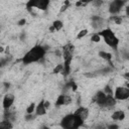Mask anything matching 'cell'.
<instances>
[{"label":"cell","mask_w":129,"mask_h":129,"mask_svg":"<svg viewBox=\"0 0 129 129\" xmlns=\"http://www.w3.org/2000/svg\"><path fill=\"white\" fill-rule=\"evenodd\" d=\"M36 117V115H32V114H27L26 116H25V119L26 120H33L34 118Z\"/></svg>","instance_id":"cell-23"},{"label":"cell","mask_w":129,"mask_h":129,"mask_svg":"<svg viewBox=\"0 0 129 129\" xmlns=\"http://www.w3.org/2000/svg\"><path fill=\"white\" fill-rule=\"evenodd\" d=\"M72 102V98L68 95H59L55 101V106L56 107H59V106H62V105H69L71 104Z\"/></svg>","instance_id":"cell-9"},{"label":"cell","mask_w":129,"mask_h":129,"mask_svg":"<svg viewBox=\"0 0 129 129\" xmlns=\"http://www.w3.org/2000/svg\"><path fill=\"white\" fill-rule=\"evenodd\" d=\"M100 40H101V36H100L98 33L92 34V36H91V41H93V42H99Z\"/></svg>","instance_id":"cell-18"},{"label":"cell","mask_w":129,"mask_h":129,"mask_svg":"<svg viewBox=\"0 0 129 129\" xmlns=\"http://www.w3.org/2000/svg\"><path fill=\"white\" fill-rule=\"evenodd\" d=\"M125 129H128V128H125Z\"/></svg>","instance_id":"cell-29"},{"label":"cell","mask_w":129,"mask_h":129,"mask_svg":"<svg viewBox=\"0 0 129 129\" xmlns=\"http://www.w3.org/2000/svg\"><path fill=\"white\" fill-rule=\"evenodd\" d=\"M70 6V2L69 1H64V4L61 6V9H60V12H63L68 7Z\"/></svg>","instance_id":"cell-21"},{"label":"cell","mask_w":129,"mask_h":129,"mask_svg":"<svg viewBox=\"0 0 129 129\" xmlns=\"http://www.w3.org/2000/svg\"><path fill=\"white\" fill-rule=\"evenodd\" d=\"M111 20H113L116 24H121L122 23V18L120 16H112L111 17Z\"/></svg>","instance_id":"cell-19"},{"label":"cell","mask_w":129,"mask_h":129,"mask_svg":"<svg viewBox=\"0 0 129 129\" xmlns=\"http://www.w3.org/2000/svg\"><path fill=\"white\" fill-rule=\"evenodd\" d=\"M35 111V104L31 103L27 108H26V114H32Z\"/></svg>","instance_id":"cell-16"},{"label":"cell","mask_w":129,"mask_h":129,"mask_svg":"<svg viewBox=\"0 0 129 129\" xmlns=\"http://www.w3.org/2000/svg\"><path fill=\"white\" fill-rule=\"evenodd\" d=\"M4 51V47L3 46H0V52H3Z\"/></svg>","instance_id":"cell-28"},{"label":"cell","mask_w":129,"mask_h":129,"mask_svg":"<svg viewBox=\"0 0 129 129\" xmlns=\"http://www.w3.org/2000/svg\"><path fill=\"white\" fill-rule=\"evenodd\" d=\"M98 34L103 37L104 41L106 42V44L108 46H110L111 48L117 50L118 45H119V38L116 36V34L114 33V31L111 28L102 29Z\"/></svg>","instance_id":"cell-3"},{"label":"cell","mask_w":129,"mask_h":129,"mask_svg":"<svg viewBox=\"0 0 129 129\" xmlns=\"http://www.w3.org/2000/svg\"><path fill=\"white\" fill-rule=\"evenodd\" d=\"M106 99H107V95L103 92V91H98L94 97V101L97 105L101 106V107H104L105 106V102H106Z\"/></svg>","instance_id":"cell-8"},{"label":"cell","mask_w":129,"mask_h":129,"mask_svg":"<svg viewBox=\"0 0 129 129\" xmlns=\"http://www.w3.org/2000/svg\"><path fill=\"white\" fill-rule=\"evenodd\" d=\"M49 106H50V103H49L48 101H44V107H45L46 110L49 108Z\"/></svg>","instance_id":"cell-25"},{"label":"cell","mask_w":129,"mask_h":129,"mask_svg":"<svg viewBox=\"0 0 129 129\" xmlns=\"http://www.w3.org/2000/svg\"><path fill=\"white\" fill-rule=\"evenodd\" d=\"M61 71H62V64H57L54 69H53V73L54 74H58V73H61Z\"/></svg>","instance_id":"cell-20"},{"label":"cell","mask_w":129,"mask_h":129,"mask_svg":"<svg viewBox=\"0 0 129 129\" xmlns=\"http://www.w3.org/2000/svg\"><path fill=\"white\" fill-rule=\"evenodd\" d=\"M84 120L81 119L75 113L66 115L60 121V127L62 129H79L83 126Z\"/></svg>","instance_id":"cell-2"},{"label":"cell","mask_w":129,"mask_h":129,"mask_svg":"<svg viewBox=\"0 0 129 129\" xmlns=\"http://www.w3.org/2000/svg\"><path fill=\"white\" fill-rule=\"evenodd\" d=\"M114 99L116 101H125L129 98V89L128 87H117L114 93Z\"/></svg>","instance_id":"cell-5"},{"label":"cell","mask_w":129,"mask_h":129,"mask_svg":"<svg viewBox=\"0 0 129 129\" xmlns=\"http://www.w3.org/2000/svg\"><path fill=\"white\" fill-rule=\"evenodd\" d=\"M49 6V1L48 0H30L26 3V8L28 11L31 12L32 8H37L40 10H46L47 7Z\"/></svg>","instance_id":"cell-4"},{"label":"cell","mask_w":129,"mask_h":129,"mask_svg":"<svg viewBox=\"0 0 129 129\" xmlns=\"http://www.w3.org/2000/svg\"><path fill=\"white\" fill-rule=\"evenodd\" d=\"M118 128H119V126H118L117 124H115V123L106 126V129H118Z\"/></svg>","instance_id":"cell-22"},{"label":"cell","mask_w":129,"mask_h":129,"mask_svg":"<svg viewBox=\"0 0 129 129\" xmlns=\"http://www.w3.org/2000/svg\"><path fill=\"white\" fill-rule=\"evenodd\" d=\"M45 52H46V50L42 45H34L23 55L21 60L24 64L36 62V61H39L40 59H42L44 57Z\"/></svg>","instance_id":"cell-1"},{"label":"cell","mask_w":129,"mask_h":129,"mask_svg":"<svg viewBox=\"0 0 129 129\" xmlns=\"http://www.w3.org/2000/svg\"><path fill=\"white\" fill-rule=\"evenodd\" d=\"M14 100H15V97L13 94H5V96L3 97V101H2V106H3V109L6 111V110H9L10 107L13 105L14 103Z\"/></svg>","instance_id":"cell-7"},{"label":"cell","mask_w":129,"mask_h":129,"mask_svg":"<svg viewBox=\"0 0 129 129\" xmlns=\"http://www.w3.org/2000/svg\"><path fill=\"white\" fill-rule=\"evenodd\" d=\"M125 4V1L123 0H114L110 3L109 5V12L111 14H117L121 11V9L123 8Z\"/></svg>","instance_id":"cell-6"},{"label":"cell","mask_w":129,"mask_h":129,"mask_svg":"<svg viewBox=\"0 0 129 129\" xmlns=\"http://www.w3.org/2000/svg\"><path fill=\"white\" fill-rule=\"evenodd\" d=\"M112 119L116 120V121H123L125 119V113L123 111H121V110L115 111L112 114Z\"/></svg>","instance_id":"cell-12"},{"label":"cell","mask_w":129,"mask_h":129,"mask_svg":"<svg viewBox=\"0 0 129 129\" xmlns=\"http://www.w3.org/2000/svg\"><path fill=\"white\" fill-rule=\"evenodd\" d=\"M82 5H85V3H83L82 1H78V2L76 3V6H78V7H80V6H82Z\"/></svg>","instance_id":"cell-26"},{"label":"cell","mask_w":129,"mask_h":129,"mask_svg":"<svg viewBox=\"0 0 129 129\" xmlns=\"http://www.w3.org/2000/svg\"><path fill=\"white\" fill-rule=\"evenodd\" d=\"M62 26H63V24H62V22L60 20H54L53 23H52V28L54 30H56V31L60 30L62 28Z\"/></svg>","instance_id":"cell-15"},{"label":"cell","mask_w":129,"mask_h":129,"mask_svg":"<svg viewBox=\"0 0 129 129\" xmlns=\"http://www.w3.org/2000/svg\"><path fill=\"white\" fill-rule=\"evenodd\" d=\"M99 56L102 57V58H104L105 60L109 61L110 63H111V61H112V54L109 53V52H107V51H100V52H99Z\"/></svg>","instance_id":"cell-14"},{"label":"cell","mask_w":129,"mask_h":129,"mask_svg":"<svg viewBox=\"0 0 129 129\" xmlns=\"http://www.w3.org/2000/svg\"><path fill=\"white\" fill-rule=\"evenodd\" d=\"M0 129H12V123L8 119L0 121Z\"/></svg>","instance_id":"cell-13"},{"label":"cell","mask_w":129,"mask_h":129,"mask_svg":"<svg viewBox=\"0 0 129 129\" xmlns=\"http://www.w3.org/2000/svg\"><path fill=\"white\" fill-rule=\"evenodd\" d=\"M46 114V109L44 107V100H41L38 105L35 107V115L36 116H43Z\"/></svg>","instance_id":"cell-11"},{"label":"cell","mask_w":129,"mask_h":129,"mask_svg":"<svg viewBox=\"0 0 129 129\" xmlns=\"http://www.w3.org/2000/svg\"><path fill=\"white\" fill-rule=\"evenodd\" d=\"M25 23H26V20H25L24 18H22V19H20V20H19V21L17 22V24H18V25H20V26H21V25H24Z\"/></svg>","instance_id":"cell-24"},{"label":"cell","mask_w":129,"mask_h":129,"mask_svg":"<svg viewBox=\"0 0 129 129\" xmlns=\"http://www.w3.org/2000/svg\"><path fill=\"white\" fill-rule=\"evenodd\" d=\"M88 34V29H82L79 33H78V35H77V39H81V38H83L84 36H86Z\"/></svg>","instance_id":"cell-17"},{"label":"cell","mask_w":129,"mask_h":129,"mask_svg":"<svg viewBox=\"0 0 129 129\" xmlns=\"http://www.w3.org/2000/svg\"><path fill=\"white\" fill-rule=\"evenodd\" d=\"M39 129H49V127H47V126H41Z\"/></svg>","instance_id":"cell-27"},{"label":"cell","mask_w":129,"mask_h":129,"mask_svg":"<svg viewBox=\"0 0 129 129\" xmlns=\"http://www.w3.org/2000/svg\"><path fill=\"white\" fill-rule=\"evenodd\" d=\"M74 113L76 115H78L81 119H83L85 121L88 118V116H89V109L88 108H85V107H79Z\"/></svg>","instance_id":"cell-10"}]
</instances>
